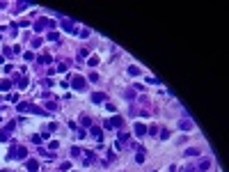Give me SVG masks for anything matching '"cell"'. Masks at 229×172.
<instances>
[{"label": "cell", "mask_w": 229, "mask_h": 172, "mask_svg": "<svg viewBox=\"0 0 229 172\" xmlns=\"http://www.w3.org/2000/svg\"><path fill=\"white\" fill-rule=\"evenodd\" d=\"M135 161H138V163H144V149H142V147L138 149V156H135Z\"/></svg>", "instance_id": "cell-20"}, {"label": "cell", "mask_w": 229, "mask_h": 172, "mask_svg": "<svg viewBox=\"0 0 229 172\" xmlns=\"http://www.w3.org/2000/svg\"><path fill=\"white\" fill-rule=\"evenodd\" d=\"M89 136H92L94 140H99V142H101V138H103V131H101L99 126H89Z\"/></svg>", "instance_id": "cell-7"}, {"label": "cell", "mask_w": 229, "mask_h": 172, "mask_svg": "<svg viewBox=\"0 0 229 172\" xmlns=\"http://www.w3.org/2000/svg\"><path fill=\"white\" fill-rule=\"evenodd\" d=\"M25 156H28V149H25V147H23V145H14V142H12L7 158H12V161H25Z\"/></svg>", "instance_id": "cell-2"}, {"label": "cell", "mask_w": 229, "mask_h": 172, "mask_svg": "<svg viewBox=\"0 0 229 172\" xmlns=\"http://www.w3.org/2000/svg\"><path fill=\"white\" fill-rule=\"evenodd\" d=\"M76 133H78L80 140H83V138H87V131H85V129H76Z\"/></svg>", "instance_id": "cell-24"}, {"label": "cell", "mask_w": 229, "mask_h": 172, "mask_svg": "<svg viewBox=\"0 0 229 172\" xmlns=\"http://www.w3.org/2000/svg\"><path fill=\"white\" fill-rule=\"evenodd\" d=\"M69 85H71L73 89H78V92H85V89H87V83H85L83 76H71V78H69Z\"/></svg>", "instance_id": "cell-3"}, {"label": "cell", "mask_w": 229, "mask_h": 172, "mask_svg": "<svg viewBox=\"0 0 229 172\" xmlns=\"http://www.w3.org/2000/svg\"><path fill=\"white\" fill-rule=\"evenodd\" d=\"M46 39H48V42H60V35H57V32H48V35H46Z\"/></svg>", "instance_id": "cell-15"}, {"label": "cell", "mask_w": 229, "mask_h": 172, "mask_svg": "<svg viewBox=\"0 0 229 172\" xmlns=\"http://www.w3.org/2000/svg\"><path fill=\"white\" fill-rule=\"evenodd\" d=\"M208 167H211V161H208V158H202L199 165H197V170H208Z\"/></svg>", "instance_id": "cell-13"}, {"label": "cell", "mask_w": 229, "mask_h": 172, "mask_svg": "<svg viewBox=\"0 0 229 172\" xmlns=\"http://www.w3.org/2000/svg\"><path fill=\"white\" fill-rule=\"evenodd\" d=\"M133 96H135V89H128V92H126V99L133 101Z\"/></svg>", "instance_id": "cell-30"}, {"label": "cell", "mask_w": 229, "mask_h": 172, "mask_svg": "<svg viewBox=\"0 0 229 172\" xmlns=\"http://www.w3.org/2000/svg\"><path fill=\"white\" fill-rule=\"evenodd\" d=\"M89 80H92V83H96V80H99V73L92 71V73H89Z\"/></svg>", "instance_id": "cell-29"}, {"label": "cell", "mask_w": 229, "mask_h": 172, "mask_svg": "<svg viewBox=\"0 0 229 172\" xmlns=\"http://www.w3.org/2000/svg\"><path fill=\"white\" fill-rule=\"evenodd\" d=\"M14 85H16L18 89H25V87H28V80H25V78H16V80H14Z\"/></svg>", "instance_id": "cell-12"}, {"label": "cell", "mask_w": 229, "mask_h": 172, "mask_svg": "<svg viewBox=\"0 0 229 172\" xmlns=\"http://www.w3.org/2000/svg\"><path fill=\"white\" fill-rule=\"evenodd\" d=\"M199 149H195V147H190V149H186V156H197Z\"/></svg>", "instance_id": "cell-23"}, {"label": "cell", "mask_w": 229, "mask_h": 172, "mask_svg": "<svg viewBox=\"0 0 229 172\" xmlns=\"http://www.w3.org/2000/svg\"><path fill=\"white\" fill-rule=\"evenodd\" d=\"M46 28H55V21H48V19H37L35 23V32H41Z\"/></svg>", "instance_id": "cell-4"}, {"label": "cell", "mask_w": 229, "mask_h": 172, "mask_svg": "<svg viewBox=\"0 0 229 172\" xmlns=\"http://www.w3.org/2000/svg\"><path fill=\"white\" fill-rule=\"evenodd\" d=\"M57 147H60V145H57V140H53V142H48V149H51V151H57Z\"/></svg>", "instance_id": "cell-25"}, {"label": "cell", "mask_w": 229, "mask_h": 172, "mask_svg": "<svg viewBox=\"0 0 229 172\" xmlns=\"http://www.w3.org/2000/svg\"><path fill=\"white\" fill-rule=\"evenodd\" d=\"M105 129H121L124 126V117H110V120H105Z\"/></svg>", "instance_id": "cell-5"}, {"label": "cell", "mask_w": 229, "mask_h": 172, "mask_svg": "<svg viewBox=\"0 0 229 172\" xmlns=\"http://www.w3.org/2000/svg\"><path fill=\"white\" fill-rule=\"evenodd\" d=\"M71 156H80V149H78V147H71Z\"/></svg>", "instance_id": "cell-32"}, {"label": "cell", "mask_w": 229, "mask_h": 172, "mask_svg": "<svg viewBox=\"0 0 229 172\" xmlns=\"http://www.w3.org/2000/svg\"><path fill=\"white\" fill-rule=\"evenodd\" d=\"M80 124H83L85 129H89V126H92V120H89V117H85V115H83V117H80Z\"/></svg>", "instance_id": "cell-19"}, {"label": "cell", "mask_w": 229, "mask_h": 172, "mask_svg": "<svg viewBox=\"0 0 229 172\" xmlns=\"http://www.w3.org/2000/svg\"><path fill=\"white\" fill-rule=\"evenodd\" d=\"M32 142H35V145H41L44 138H41V136H32Z\"/></svg>", "instance_id": "cell-27"}, {"label": "cell", "mask_w": 229, "mask_h": 172, "mask_svg": "<svg viewBox=\"0 0 229 172\" xmlns=\"http://www.w3.org/2000/svg\"><path fill=\"white\" fill-rule=\"evenodd\" d=\"M12 85H14L12 80H2V83H0V92H7V89H9Z\"/></svg>", "instance_id": "cell-17"}, {"label": "cell", "mask_w": 229, "mask_h": 172, "mask_svg": "<svg viewBox=\"0 0 229 172\" xmlns=\"http://www.w3.org/2000/svg\"><path fill=\"white\" fill-rule=\"evenodd\" d=\"M87 64H89V67H96V64H99V60H96V57H89V60H87Z\"/></svg>", "instance_id": "cell-26"}, {"label": "cell", "mask_w": 229, "mask_h": 172, "mask_svg": "<svg viewBox=\"0 0 229 172\" xmlns=\"http://www.w3.org/2000/svg\"><path fill=\"white\" fill-rule=\"evenodd\" d=\"M186 172H195V170H186Z\"/></svg>", "instance_id": "cell-34"}, {"label": "cell", "mask_w": 229, "mask_h": 172, "mask_svg": "<svg viewBox=\"0 0 229 172\" xmlns=\"http://www.w3.org/2000/svg\"><path fill=\"white\" fill-rule=\"evenodd\" d=\"M133 131H135V136H138V138H144V136H147V126H144V124H140V122L133 126Z\"/></svg>", "instance_id": "cell-8"}, {"label": "cell", "mask_w": 229, "mask_h": 172, "mask_svg": "<svg viewBox=\"0 0 229 172\" xmlns=\"http://www.w3.org/2000/svg\"><path fill=\"white\" fill-rule=\"evenodd\" d=\"M9 133H12V131H7V129L0 131V142H7V140H9Z\"/></svg>", "instance_id": "cell-14"}, {"label": "cell", "mask_w": 229, "mask_h": 172, "mask_svg": "<svg viewBox=\"0 0 229 172\" xmlns=\"http://www.w3.org/2000/svg\"><path fill=\"white\" fill-rule=\"evenodd\" d=\"M39 62H41V64H46V67H48V64L53 62V57H51V55H41V57H39Z\"/></svg>", "instance_id": "cell-18"}, {"label": "cell", "mask_w": 229, "mask_h": 172, "mask_svg": "<svg viewBox=\"0 0 229 172\" xmlns=\"http://www.w3.org/2000/svg\"><path fill=\"white\" fill-rule=\"evenodd\" d=\"M78 35H80V37H83V39H85V37H89V28H83V30H80V32H78Z\"/></svg>", "instance_id": "cell-28"}, {"label": "cell", "mask_w": 229, "mask_h": 172, "mask_svg": "<svg viewBox=\"0 0 229 172\" xmlns=\"http://www.w3.org/2000/svg\"><path fill=\"white\" fill-rule=\"evenodd\" d=\"M128 76H140V67L131 64V67H128Z\"/></svg>", "instance_id": "cell-16"}, {"label": "cell", "mask_w": 229, "mask_h": 172, "mask_svg": "<svg viewBox=\"0 0 229 172\" xmlns=\"http://www.w3.org/2000/svg\"><path fill=\"white\" fill-rule=\"evenodd\" d=\"M62 30L64 32H69V35H78V28H76V23L73 21H69V19H62Z\"/></svg>", "instance_id": "cell-6"}, {"label": "cell", "mask_w": 229, "mask_h": 172, "mask_svg": "<svg viewBox=\"0 0 229 172\" xmlns=\"http://www.w3.org/2000/svg\"><path fill=\"white\" fill-rule=\"evenodd\" d=\"M105 99H108V96H105L103 92H94L92 94V101H94V103H105Z\"/></svg>", "instance_id": "cell-9"}, {"label": "cell", "mask_w": 229, "mask_h": 172, "mask_svg": "<svg viewBox=\"0 0 229 172\" xmlns=\"http://www.w3.org/2000/svg\"><path fill=\"white\" fill-rule=\"evenodd\" d=\"M0 172H9V170H0Z\"/></svg>", "instance_id": "cell-33"}, {"label": "cell", "mask_w": 229, "mask_h": 172, "mask_svg": "<svg viewBox=\"0 0 229 172\" xmlns=\"http://www.w3.org/2000/svg\"><path fill=\"white\" fill-rule=\"evenodd\" d=\"M179 129H181V131H190V129H193V122H190V120H181V122H179Z\"/></svg>", "instance_id": "cell-11"}, {"label": "cell", "mask_w": 229, "mask_h": 172, "mask_svg": "<svg viewBox=\"0 0 229 172\" xmlns=\"http://www.w3.org/2000/svg\"><path fill=\"white\" fill-rule=\"evenodd\" d=\"M25 167H28L30 172H39V163L32 161V158H30V161H25Z\"/></svg>", "instance_id": "cell-10"}, {"label": "cell", "mask_w": 229, "mask_h": 172, "mask_svg": "<svg viewBox=\"0 0 229 172\" xmlns=\"http://www.w3.org/2000/svg\"><path fill=\"white\" fill-rule=\"evenodd\" d=\"M41 44H44V39H41V37H35V39H32V46H35V48H39Z\"/></svg>", "instance_id": "cell-22"}, {"label": "cell", "mask_w": 229, "mask_h": 172, "mask_svg": "<svg viewBox=\"0 0 229 172\" xmlns=\"http://www.w3.org/2000/svg\"><path fill=\"white\" fill-rule=\"evenodd\" d=\"M28 7H30V2H18V5H16V12H25Z\"/></svg>", "instance_id": "cell-21"}, {"label": "cell", "mask_w": 229, "mask_h": 172, "mask_svg": "<svg viewBox=\"0 0 229 172\" xmlns=\"http://www.w3.org/2000/svg\"><path fill=\"white\" fill-rule=\"evenodd\" d=\"M161 138H163V140H167V138H170V131L163 129V131H161Z\"/></svg>", "instance_id": "cell-31"}, {"label": "cell", "mask_w": 229, "mask_h": 172, "mask_svg": "<svg viewBox=\"0 0 229 172\" xmlns=\"http://www.w3.org/2000/svg\"><path fill=\"white\" fill-rule=\"evenodd\" d=\"M16 110L18 113H32V115H41V117H46V110L44 108H39V106H35V103H28V101H21V103H16Z\"/></svg>", "instance_id": "cell-1"}]
</instances>
